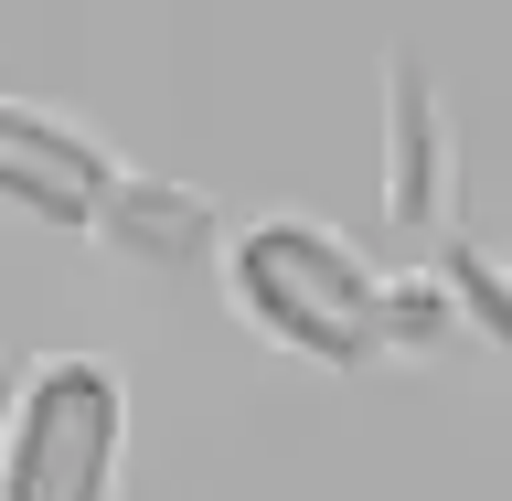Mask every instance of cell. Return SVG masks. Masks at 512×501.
I'll list each match as a JSON object with an SVG mask.
<instances>
[{
    "label": "cell",
    "instance_id": "cell-1",
    "mask_svg": "<svg viewBox=\"0 0 512 501\" xmlns=\"http://www.w3.org/2000/svg\"><path fill=\"white\" fill-rule=\"evenodd\" d=\"M224 299L246 331L288 342L299 363H363L384 352V278L310 214L224 224Z\"/></svg>",
    "mask_w": 512,
    "mask_h": 501
},
{
    "label": "cell",
    "instance_id": "cell-2",
    "mask_svg": "<svg viewBox=\"0 0 512 501\" xmlns=\"http://www.w3.org/2000/svg\"><path fill=\"white\" fill-rule=\"evenodd\" d=\"M128 374L107 352H32L0 416V501H118Z\"/></svg>",
    "mask_w": 512,
    "mask_h": 501
},
{
    "label": "cell",
    "instance_id": "cell-3",
    "mask_svg": "<svg viewBox=\"0 0 512 501\" xmlns=\"http://www.w3.org/2000/svg\"><path fill=\"white\" fill-rule=\"evenodd\" d=\"M118 182H128V160L107 150L96 128L54 118V107H32V96H0V203L96 235L107 203H118Z\"/></svg>",
    "mask_w": 512,
    "mask_h": 501
},
{
    "label": "cell",
    "instance_id": "cell-4",
    "mask_svg": "<svg viewBox=\"0 0 512 501\" xmlns=\"http://www.w3.org/2000/svg\"><path fill=\"white\" fill-rule=\"evenodd\" d=\"M384 214L416 246L459 235V139H448V107L416 54H384Z\"/></svg>",
    "mask_w": 512,
    "mask_h": 501
},
{
    "label": "cell",
    "instance_id": "cell-5",
    "mask_svg": "<svg viewBox=\"0 0 512 501\" xmlns=\"http://www.w3.org/2000/svg\"><path fill=\"white\" fill-rule=\"evenodd\" d=\"M96 235L128 246V256H203V246H224V214L203 192H182V182H139V171H128Z\"/></svg>",
    "mask_w": 512,
    "mask_h": 501
},
{
    "label": "cell",
    "instance_id": "cell-6",
    "mask_svg": "<svg viewBox=\"0 0 512 501\" xmlns=\"http://www.w3.org/2000/svg\"><path fill=\"white\" fill-rule=\"evenodd\" d=\"M470 320H459V299H448L438 267H406V278H384V352H438L459 342Z\"/></svg>",
    "mask_w": 512,
    "mask_h": 501
},
{
    "label": "cell",
    "instance_id": "cell-7",
    "mask_svg": "<svg viewBox=\"0 0 512 501\" xmlns=\"http://www.w3.org/2000/svg\"><path fill=\"white\" fill-rule=\"evenodd\" d=\"M438 278H448V299H459V320H470L480 342L512 352V288L491 278V256H480L470 235H448V246H438Z\"/></svg>",
    "mask_w": 512,
    "mask_h": 501
}]
</instances>
